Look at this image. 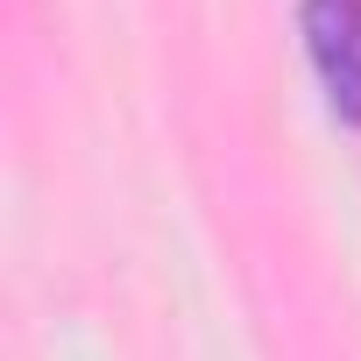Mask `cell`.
Returning <instances> with one entry per match:
<instances>
[{
  "label": "cell",
  "mask_w": 361,
  "mask_h": 361,
  "mask_svg": "<svg viewBox=\"0 0 361 361\" xmlns=\"http://www.w3.org/2000/svg\"><path fill=\"white\" fill-rule=\"evenodd\" d=\"M298 22H305V50L333 114L361 128V0H305Z\"/></svg>",
  "instance_id": "6da1fadb"
}]
</instances>
